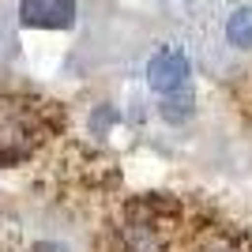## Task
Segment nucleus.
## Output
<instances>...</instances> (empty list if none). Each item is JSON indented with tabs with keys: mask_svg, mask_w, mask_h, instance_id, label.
Masks as SVG:
<instances>
[{
	"mask_svg": "<svg viewBox=\"0 0 252 252\" xmlns=\"http://www.w3.org/2000/svg\"><path fill=\"white\" fill-rule=\"evenodd\" d=\"M200 61L215 75H237L252 68V0H233L207 23Z\"/></svg>",
	"mask_w": 252,
	"mask_h": 252,
	"instance_id": "obj_1",
	"label": "nucleus"
},
{
	"mask_svg": "<svg viewBox=\"0 0 252 252\" xmlns=\"http://www.w3.org/2000/svg\"><path fill=\"white\" fill-rule=\"evenodd\" d=\"M4 252H91V237L72 215L57 207H38L8 222Z\"/></svg>",
	"mask_w": 252,
	"mask_h": 252,
	"instance_id": "obj_2",
	"label": "nucleus"
},
{
	"mask_svg": "<svg viewBox=\"0 0 252 252\" xmlns=\"http://www.w3.org/2000/svg\"><path fill=\"white\" fill-rule=\"evenodd\" d=\"M177 211L162 200H139L121 211L113 226V252H173Z\"/></svg>",
	"mask_w": 252,
	"mask_h": 252,
	"instance_id": "obj_3",
	"label": "nucleus"
},
{
	"mask_svg": "<svg viewBox=\"0 0 252 252\" xmlns=\"http://www.w3.org/2000/svg\"><path fill=\"white\" fill-rule=\"evenodd\" d=\"M49 136V117L31 98H0V162H19L34 155Z\"/></svg>",
	"mask_w": 252,
	"mask_h": 252,
	"instance_id": "obj_4",
	"label": "nucleus"
},
{
	"mask_svg": "<svg viewBox=\"0 0 252 252\" xmlns=\"http://www.w3.org/2000/svg\"><path fill=\"white\" fill-rule=\"evenodd\" d=\"M192 79V53L177 42L158 45L143 61V83L155 98H177Z\"/></svg>",
	"mask_w": 252,
	"mask_h": 252,
	"instance_id": "obj_5",
	"label": "nucleus"
},
{
	"mask_svg": "<svg viewBox=\"0 0 252 252\" xmlns=\"http://www.w3.org/2000/svg\"><path fill=\"white\" fill-rule=\"evenodd\" d=\"M79 15L75 0H19V19L42 31H68Z\"/></svg>",
	"mask_w": 252,
	"mask_h": 252,
	"instance_id": "obj_6",
	"label": "nucleus"
}]
</instances>
